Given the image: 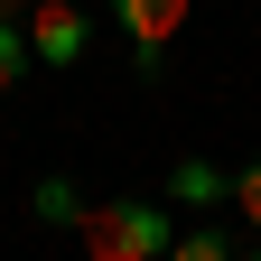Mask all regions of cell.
Returning a JSON list of instances; mask_svg holds the SVG:
<instances>
[{
	"instance_id": "cell-1",
	"label": "cell",
	"mask_w": 261,
	"mask_h": 261,
	"mask_svg": "<svg viewBox=\"0 0 261 261\" xmlns=\"http://www.w3.org/2000/svg\"><path fill=\"white\" fill-rule=\"evenodd\" d=\"M84 261H168V205H149V196H103V205H84Z\"/></svg>"
},
{
	"instance_id": "cell-2",
	"label": "cell",
	"mask_w": 261,
	"mask_h": 261,
	"mask_svg": "<svg viewBox=\"0 0 261 261\" xmlns=\"http://www.w3.org/2000/svg\"><path fill=\"white\" fill-rule=\"evenodd\" d=\"M19 38H28V56H38V65H56V75H65V65H84L93 19L75 10V0H38V10L19 19Z\"/></svg>"
},
{
	"instance_id": "cell-3",
	"label": "cell",
	"mask_w": 261,
	"mask_h": 261,
	"mask_svg": "<svg viewBox=\"0 0 261 261\" xmlns=\"http://www.w3.org/2000/svg\"><path fill=\"white\" fill-rule=\"evenodd\" d=\"M112 19H121L130 56H140V75H159V56H168V38L187 28V0H112Z\"/></svg>"
},
{
	"instance_id": "cell-4",
	"label": "cell",
	"mask_w": 261,
	"mask_h": 261,
	"mask_svg": "<svg viewBox=\"0 0 261 261\" xmlns=\"http://www.w3.org/2000/svg\"><path fill=\"white\" fill-rule=\"evenodd\" d=\"M168 205H187V215H215V205H233V177H224L215 159H177V168H168Z\"/></svg>"
},
{
	"instance_id": "cell-5",
	"label": "cell",
	"mask_w": 261,
	"mask_h": 261,
	"mask_svg": "<svg viewBox=\"0 0 261 261\" xmlns=\"http://www.w3.org/2000/svg\"><path fill=\"white\" fill-rule=\"evenodd\" d=\"M28 215H38V224H84V187L75 177H38V187H28Z\"/></svg>"
},
{
	"instance_id": "cell-6",
	"label": "cell",
	"mask_w": 261,
	"mask_h": 261,
	"mask_svg": "<svg viewBox=\"0 0 261 261\" xmlns=\"http://www.w3.org/2000/svg\"><path fill=\"white\" fill-rule=\"evenodd\" d=\"M28 65H38V56H28V38H19V19H0V93H10V84L28 75Z\"/></svg>"
},
{
	"instance_id": "cell-7",
	"label": "cell",
	"mask_w": 261,
	"mask_h": 261,
	"mask_svg": "<svg viewBox=\"0 0 261 261\" xmlns=\"http://www.w3.org/2000/svg\"><path fill=\"white\" fill-rule=\"evenodd\" d=\"M168 261H233V252H224L215 224H196V233H177V243H168Z\"/></svg>"
},
{
	"instance_id": "cell-8",
	"label": "cell",
	"mask_w": 261,
	"mask_h": 261,
	"mask_svg": "<svg viewBox=\"0 0 261 261\" xmlns=\"http://www.w3.org/2000/svg\"><path fill=\"white\" fill-rule=\"evenodd\" d=\"M233 205H243V215L261 224V159H252V168H233Z\"/></svg>"
},
{
	"instance_id": "cell-9",
	"label": "cell",
	"mask_w": 261,
	"mask_h": 261,
	"mask_svg": "<svg viewBox=\"0 0 261 261\" xmlns=\"http://www.w3.org/2000/svg\"><path fill=\"white\" fill-rule=\"evenodd\" d=\"M0 19H19V0H0Z\"/></svg>"
},
{
	"instance_id": "cell-10",
	"label": "cell",
	"mask_w": 261,
	"mask_h": 261,
	"mask_svg": "<svg viewBox=\"0 0 261 261\" xmlns=\"http://www.w3.org/2000/svg\"><path fill=\"white\" fill-rule=\"evenodd\" d=\"M252 261H261V252H252Z\"/></svg>"
}]
</instances>
